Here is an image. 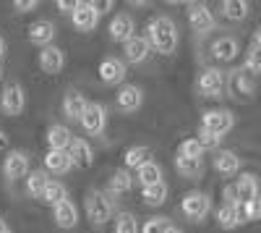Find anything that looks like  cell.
I'll return each instance as SVG.
<instances>
[{"instance_id":"1","label":"cell","mask_w":261,"mask_h":233,"mask_svg":"<svg viewBox=\"0 0 261 233\" xmlns=\"http://www.w3.org/2000/svg\"><path fill=\"white\" fill-rule=\"evenodd\" d=\"M149 45L154 48L160 55H172L178 50V27L170 16H154L149 21Z\"/></svg>"},{"instance_id":"2","label":"cell","mask_w":261,"mask_h":233,"mask_svg":"<svg viewBox=\"0 0 261 233\" xmlns=\"http://www.w3.org/2000/svg\"><path fill=\"white\" fill-rule=\"evenodd\" d=\"M86 218L92 220V225H105L113 218V202L107 199V192L92 189V192L86 194Z\"/></svg>"},{"instance_id":"3","label":"cell","mask_w":261,"mask_h":233,"mask_svg":"<svg viewBox=\"0 0 261 233\" xmlns=\"http://www.w3.org/2000/svg\"><path fill=\"white\" fill-rule=\"evenodd\" d=\"M24 108H27V89L18 81H11L3 89V95H0V110L11 118H16L24 113Z\"/></svg>"},{"instance_id":"4","label":"cell","mask_w":261,"mask_h":233,"mask_svg":"<svg viewBox=\"0 0 261 233\" xmlns=\"http://www.w3.org/2000/svg\"><path fill=\"white\" fill-rule=\"evenodd\" d=\"M180 209H183V215L193 223H201L206 215H209V209H212V199L209 194L204 192H188L180 202Z\"/></svg>"},{"instance_id":"5","label":"cell","mask_w":261,"mask_h":233,"mask_svg":"<svg viewBox=\"0 0 261 233\" xmlns=\"http://www.w3.org/2000/svg\"><path fill=\"white\" fill-rule=\"evenodd\" d=\"M84 126V131L89 136H102L105 134V126H107V110L102 108L99 102H86L84 115L79 121Z\"/></svg>"},{"instance_id":"6","label":"cell","mask_w":261,"mask_h":233,"mask_svg":"<svg viewBox=\"0 0 261 233\" xmlns=\"http://www.w3.org/2000/svg\"><path fill=\"white\" fill-rule=\"evenodd\" d=\"M225 84H227L225 71H220V68H206V71H201L199 81H196V89H199L201 97H222Z\"/></svg>"},{"instance_id":"7","label":"cell","mask_w":261,"mask_h":233,"mask_svg":"<svg viewBox=\"0 0 261 233\" xmlns=\"http://www.w3.org/2000/svg\"><path fill=\"white\" fill-rule=\"evenodd\" d=\"M232 126H235V115L230 110H206L201 115V129L217 134V136H225L227 131H232Z\"/></svg>"},{"instance_id":"8","label":"cell","mask_w":261,"mask_h":233,"mask_svg":"<svg viewBox=\"0 0 261 233\" xmlns=\"http://www.w3.org/2000/svg\"><path fill=\"white\" fill-rule=\"evenodd\" d=\"M3 176L8 181H18L29 176V155L21 150H11L3 160Z\"/></svg>"},{"instance_id":"9","label":"cell","mask_w":261,"mask_h":233,"mask_svg":"<svg viewBox=\"0 0 261 233\" xmlns=\"http://www.w3.org/2000/svg\"><path fill=\"white\" fill-rule=\"evenodd\" d=\"M188 24L196 34H209L217 27V21H214V13L204 3H193L188 6Z\"/></svg>"},{"instance_id":"10","label":"cell","mask_w":261,"mask_h":233,"mask_svg":"<svg viewBox=\"0 0 261 233\" xmlns=\"http://www.w3.org/2000/svg\"><path fill=\"white\" fill-rule=\"evenodd\" d=\"M71 21L79 32H94L99 24V11L94 3H76V11L71 13Z\"/></svg>"},{"instance_id":"11","label":"cell","mask_w":261,"mask_h":233,"mask_svg":"<svg viewBox=\"0 0 261 233\" xmlns=\"http://www.w3.org/2000/svg\"><path fill=\"white\" fill-rule=\"evenodd\" d=\"M115 102L123 113H136L144 105V89L136 87V84H123L115 95Z\"/></svg>"},{"instance_id":"12","label":"cell","mask_w":261,"mask_h":233,"mask_svg":"<svg viewBox=\"0 0 261 233\" xmlns=\"http://www.w3.org/2000/svg\"><path fill=\"white\" fill-rule=\"evenodd\" d=\"M136 32V21L130 13H115L113 21H110V39L113 42H120V45H125V42L134 37Z\"/></svg>"},{"instance_id":"13","label":"cell","mask_w":261,"mask_h":233,"mask_svg":"<svg viewBox=\"0 0 261 233\" xmlns=\"http://www.w3.org/2000/svg\"><path fill=\"white\" fill-rule=\"evenodd\" d=\"M232 189H235V202L238 204H246V202H253L256 197H261V186H258V178L253 173H243Z\"/></svg>"},{"instance_id":"14","label":"cell","mask_w":261,"mask_h":233,"mask_svg":"<svg viewBox=\"0 0 261 233\" xmlns=\"http://www.w3.org/2000/svg\"><path fill=\"white\" fill-rule=\"evenodd\" d=\"M63 66H65V53H63L60 48L47 45V48H42V50H39V68L45 71V74L55 76V74L63 71Z\"/></svg>"},{"instance_id":"15","label":"cell","mask_w":261,"mask_h":233,"mask_svg":"<svg viewBox=\"0 0 261 233\" xmlns=\"http://www.w3.org/2000/svg\"><path fill=\"white\" fill-rule=\"evenodd\" d=\"M149 53H151V45H149V39L146 37H130L125 45H123V55H125V60L130 63V66H139V63H144L146 58H149Z\"/></svg>"},{"instance_id":"16","label":"cell","mask_w":261,"mask_h":233,"mask_svg":"<svg viewBox=\"0 0 261 233\" xmlns=\"http://www.w3.org/2000/svg\"><path fill=\"white\" fill-rule=\"evenodd\" d=\"M225 87L230 89L232 97H238V100H248V97L253 95V79H251V74H246L243 68H238V71L230 74V79H227Z\"/></svg>"},{"instance_id":"17","label":"cell","mask_w":261,"mask_h":233,"mask_svg":"<svg viewBox=\"0 0 261 233\" xmlns=\"http://www.w3.org/2000/svg\"><path fill=\"white\" fill-rule=\"evenodd\" d=\"M53 220H55L58 228H65V230L76 228V223H79V207H76L71 199L58 202V204L53 207Z\"/></svg>"},{"instance_id":"18","label":"cell","mask_w":261,"mask_h":233,"mask_svg":"<svg viewBox=\"0 0 261 233\" xmlns=\"http://www.w3.org/2000/svg\"><path fill=\"white\" fill-rule=\"evenodd\" d=\"M65 152L71 155V160H73L76 168H89V165L94 162V150H92V144L86 142V139H81V136H73Z\"/></svg>"},{"instance_id":"19","label":"cell","mask_w":261,"mask_h":233,"mask_svg":"<svg viewBox=\"0 0 261 233\" xmlns=\"http://www.w3.org/2000/svg\"><path fill=\"white\" fill-rule=\"evenodd\" d=\"M99 79L105 84H123L125 81V60H120V58H105L99 63Z\"/></svg>"},{"instance_id":"20","label":"cell","mask_w":261,"mask_h":233,"mask_svg":"<svg viewBox=\"0 0 261 233\" xmlns=\"http://www.w3.org/2000/svg\"><path fill=\"white\" fill-rule=\"evenodd\" d=\"M53 39H55V24L53 21L42 18V21H34V24L29 27V42L32 45L47 48V45H53Z\"/></svg>"},{"instance_id":"21","label":"cell","mask_w":261,"mask_h":233,"mask_svg":"<svg viewBox=\"0 0 261 233\" xmlns=\"http://www.w3.org/2000/svg\"><path fill=\"white\" fill-rule=\"evenodd\" d=\"M238 53H241V45H238L235 37H220L212 42V55L220 60V63H230L238 58Z\"/></svg>"},{"instance_id":"22","label":"cell","mask_w":261,"mask_h":233,"mask_svg":"<svg viewBox=\"0 0 261 233\" xmlns=\"http://www.w3.org/2000/svg\"><path fill=\"white\" fill-rule=\"evenodd\" d=\"M45 168L50 173H55V176H63V173H68L73 168V160H71V155L65 150H50L45 155Z\"/></svg>"},{"instance_id":"23","label":"cell","mask_w":261,"mask_h":233,"mask_svg":"<svg viewBox=\"0 0 261 233\" xmlns=\"http://www.w3.org/2000/svg\"><path fill=\"white\" fill-rule=\"evenodd\" d=\"M84 108H86V100H84L81 92H76V89L65 92V97H63V113H65V118H68V121H81Z\"/></svg>"},{"instance_id":"24","label":"cell","mask_w":261,"mask_h":233,"mask_svg":"<svg viewBox=\"0 0 261 233\" xmlns=\"http://www.w3.org/2000/svg\"><path fill=\"white\" fill-rule=\"evenodd\" d=\"M214 171L220 176H235L238 171H241V157H238L235 152H230V150H220L214 155Z\"/></svg>"},{"instance_id":"25","label":"cell","mask_w":261,"mask_h":233,"mask_svg":"<svg viewBox=\"0 0 261 233\" xmlns=\"http://www.w3.org/2000/svg\"><path fill=\"white\" fill-rule=\"evenodd\" d=\"M123 160H125V171H130V168H139L141 165H146V162H151V150L146 144H136V147H128L125 150V155H123Z\"/></svg>"},{"instance_id":"26","label":"cell","mask_w":261,"mask_h":233,"mask_svg":"<svg viewBox=\"0 0 261 233\" xmlns=\"http://www.w3.org/2000/svg\"><path fill=\"white\" fill-rule=\"evenodd\" d=\"M47 144H50V150H68V144L73 139V134L65 129L63 123H53L50 129H47Z\"/></svg>"},{"instance_id":"27","label":"cell","mask_w":261,"mask_h":233,"mask_svg":"<svg viewBox=\"0 0 261 233\" xmlns=\"http://www.w3.org/2000/svg\"><path fill=\"white\" fill-rule=\"evenodd\" d=\"M136 178H139V183H141V189L144 186H154V183H162V165L160 162H146V165H141L139 171H136Z\"/></svg>"},{"instance_id":"28","label":"cell","mask_w":261,"mask_h":233,"mask_svg":"<svg viewBox=\"0 0 261 233\" xmlns=\"http://www.w3.org/2000/svg\"><path fill=\"white\" fill-rule=\"evenodd\" d=\"M130 189H134V176H130L125 168H118V171L113 173V178H110V194L123 197V194L130 192Z\"/></svg>"},{"instance_id":"29","label":"cell","mask_w":261,"mask_h":233,"mask_svg":"<svg viewBox=\"0 0 261 233\" xmlns=\"http://www.w3.org/2000/svg\"><path fill=\"white\" fill-rule=\"evenodd\" d=\"M47 183H50V178H47L45 171H29V176H27V194L34 197V199H42Z\"/></svg>"},{"instance_id":"30","label":"cell","mask_w":261,"mask_h":233,"mask_svg":"<svg viewBox=\"0 0 261 233\" xmlns=\"http://www.w3.org/2000/svg\"><path fill=\"white\" fill-rule=\"evenodd\" d=\"M141 199H144V204H149V207L165 204V199H167V183L162 181V183H154V186H144V189H141Z\"/></svg>"},{"instance_id":"31","label":"cell","mask_w":261,"mask_h":233,"mask_svg":"<svg viewBox=\"0 0 261 233\" xmlns=\"http://www.w3.org/2000/svg\"><path fill=\"white\" fill-rule=\"evenodd\" d=\"M217 223H220L222 230H232L241 225V218H238V204H222L220 209H217Z\"/></svg>"},{"instance_id":"32","label":"cell","mask_w":261,"mask_h":233,"mask_svg":"<svg viewBox=\"0 0 261 233\" xmlns=\"http://www.w3.org/2000/svg\"><path fill=\"white\" fill-rule=\"evenodd\" d=\"M248 11H251V6L246 0H225L222 3V16L230 21H243L248 16Z\"/></svg>"},{"instance_id":"33","label":"cell","mask_w":261,"mask_h":233,"mask_svg":"<svg viewBox=\"0 0 261 233\" xmlns=\"http://www.w3.org/2000/svg\"><path fill=\"white\" fill-rule=\"evenodd\" d=\"M178 173L186 178H199L204 173V160H191V157H175Z\"/></svg>"},{"instance_id":"34","label":"cell","mask_w":261,"mask_h":233,"mask_svg":"<svg viewBox=\"0 0 261 233\" xmlns=\"http://www.w3.org/2000/svg\"><path fill=\"white\" fill-rule=\"evenodd\" d=\"M238 218H241V225L261 220V197H256L253 202H246V204H238Z\"/></svg>"},{"instance_id":"35","label":"cell","mask_w":261,"mask_h":233,"mask_svg":"<svg viewBox=\"0 0 261 233\" xmlns=\"http://www.w3.org/2000/svg\"><path fill=\"white\" fill-rule=\"evenodd\" d=\"M63 199H68V192H65V186L60 183V181H50L47 186H45V194H42V199L39 202H45V204H58V202H63Z\"/></svg>"},{"instance_id":"36","label":"cell","mask_w":261,"mask_h":233,"mask_svg":"<svg viewBox=\"0 0 261 233\" xmlns=\"http://www.w3.org/2000/svg\"><path fill=\"white\" fill-rule=\"evenodd\" d=\"M201 155H204V150H201V144L196 142V139H186V142H180V147H178V157L201 160Z\"/></svg>"},{"instance_id":"37","label":"cell","mask_w":261,"mask_h":233,"mask_svg":"<svg viewBox=\"0 0 261 233\" xmlns=\"http://www.w3.org/2000/svg\"><path fill=\"white\" fill-rule=\"evenodd\" d=\"M115 233H139V223L130 213H120L115 220Z\"/></svg>"},{"instance_id":"38","label":"cell","mask_w":261,"mask_h":233,"mask_svg":"<svg viewBox=\"0 0 261 233\" xmlns=\"http://www.w3.org/2000/svg\"><path fill=\"white\" fill-rule=\"evenodd\" d=\"M193 139L201 144L204 152H206V150H217V147H220V142H222V136H217V134H212V131H206V129H199V136H193Z\"/></svg>"},{"instance_id":"39","label":"cell","mask_w":261,"mask_h":233,"mask_svg":"<svg viewBox=\"0 0 261 233\" xmlns=\"http://www.w3.org/2000/svg\"><path fill=\"white\" fill-rule=\"evenodd\" d=\"M246 71H253V74H261V48L253 45L248 48V53H246Z\"/></svg>"},{"instance_id":"40","label":"cell","mask_w":261,"mask_h":233,"mask_svg":"<svg viewBox=\"0 0 261 233\" xmlns=\"http://www.w3.org/2000/svg\"><path fill=\"white\" fill-rule=\"evenodd\" d=\"M170 228H172V225H170L167 218H149V220L144 223L141 233H167Z\"/></svg>"},{"instance_id":"41","label":"cell","mask_w":261,"mask_h":233,"mask_svg":"<svg viewBox=\"0 0 261 233\" xmlns=\"http://www.w3.org/2000/svg\"><path fill=\"white\" fill-rule=\"evenodd\" d=\"M13 8H16L18 13H29V11L39 8V3H37V0H16V3H13Z\"/></svg>"},{"instance_id":"42","label":"cell","mask_w":261,"mask_h":233,"mask_svg":"<svg viewBox=\"0 0 261 233\" xmlns=\"http://www.w3.org/2000/svg\"><path fill=\"white\" fill-rule=\"evenodd\" d=\"M55 6H58L60 13H73V11H76V3H73V0H58Z\"/></svg>"},{"instance_id":"43","label":"cell","mask_w":261,"mask_h":233,"mask_svg":"<svg viewBox=\"0 0 261 233\" xmlns=\"http://www.w3.org/2000/svg\"><path fill=\"white\" fill-rule=\"evenodd\" d=\"M6 50H8V48H6V39L0 37V66H3V60H6Z\"/></svg>"},{"instance_id":"44","label":"cell","mask_w":261,"mask_h":233,"mask_svg":"<svg viewBox=\"0 0 261 233\" xmlns=\"http://www.w3.org/2000/svg\"><path fill=\"white\" fill-rule=\"evenodd\" d=\"M6 147H8V136H6V131H3V129H0V152H3Z\"/></svg>"},{"instance_id":"45","label":"cell","mask_w":261,"mask_h":233,"mask_svg":"<svg viewBox=\"0 0 261 233\" xmlns=\"http://www.w3.org/2000/svg\"><path fill=\"white\" fill-rule=\"evenodd\" d=\"M0 233H13V230L8 228V223H6L3 218H0Z\"/></svg>"},{"instance_id":"46","label":"cell","mask_w":261,"mask_h":233,"mask_svg":"<svg viewBox=\"0 0 261 233\" xmlns=\"http://www.w3.org/2000/svg\"><path fill=\"white\" fill-rule=\"evenodd\" d=\"M253 42H256V45H258V48H261V29H258V32H256V39H253Z\"/></svg>"},{"instance_id":"47","label":"cell","mask_w":261,"mask_h":233,"mask_svg":"<svg viewBox=\"0 0 261 233\" xmlns=\"http://www.w3.org/2000/svg\"><path fill=\"white\" fill-rule=\"evenodd\" d=\"M167 233H183V230H178V228H170Z\"/></svg>"},{"instance_id":"48","label":"cell","mask_w":261,"mask_h":233,"mask_svg":"<svg viewBox=\"0 0 261 233\" xmlns=\"http://www.w3.org/2000/svg\"><path fill=\"white\" fill-rule=\"evenodd\" d=\"M0 79H3V66H0Z\"/></svg>"}]
</instances>
